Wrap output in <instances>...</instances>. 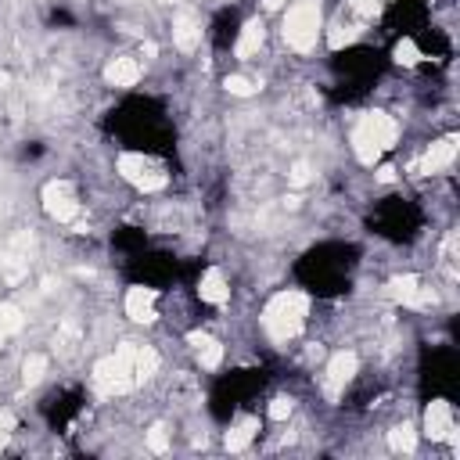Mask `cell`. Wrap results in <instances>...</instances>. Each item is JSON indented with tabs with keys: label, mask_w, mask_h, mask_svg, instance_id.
Wrapping results in <instances>:
<instances>
[{
	"label": "cell",
	"mask_w": 460,
	"mask_h": 460,
	"mask_svg": "<svg viewBox=\"0 0 460 460\" xmlns=\"http://www.w3.org/2000/svg\"><path fill=\"white\" fill-rule=\"evenodd\" d=\"M306 317H309V299L302 291H277L263 309V327L270 331L274 342H288L302 331Z\"/></svg>",
	"instance_id": "1"
},
{
	"label": "cell",
	"mask_w": 460,
	"mask_h": 460,
	"mask_svg": "<svg viewBox=\"0 0 460 460\" xmlns=\"http://www.w3.org/2000/svg\"><path fill=\"white\" fill-rule=\"evenodd\" d=\"M320 36V4L317 0H295L284 15V40L295 51H309Z\"/></svg>",
	"instance_id": "2"
},
{
	"label": "cell",
	"mask_w": 460,
	"mask_h": 460,
	"mask_svg": "<svg viewBox=\"0 0 460 460\" xmlns=\"http://www.w3.org/2000/svg\"><path fill=\"white\" fill-rule=\"evenodd\" d=\"M94 385L104 392V395H126L137 381H133V370H130V360L126 356H104L94 363Z\"/></svg>",
	"instance_id": "3"
},
{
	"label": "cell",
	"mask_w": 460,
	"mask_h": 460,
	"mask_svg": "<svg viewBox=\"0 0 460 460\" xmlns=\"http://www.w3.org/2000/svg\"><path fill=\"white\" fill-rule=\"evenodd\" d=\"M115 170H119V176H122V180H130V183L137 187V191H144V195L165 191V183H170V176L158 173V170H151L144 155H119Z\"/></svg>",
	"instance_id": "4"
},
{
	"label": "cell",
	"mask_w": 460,
	"mask_h": 460,
	"mask_svg": "<svg viewBox=\"0 0 460 460\" xmlns=\"http://www.w3.org/2000/svg\"><path fill=\"white\" fill-rule=\"evenodd\" d=\"M40 198H44L47 216L58 220V223H72V220L79 216V202H76V191H72L69 180H51Z\"/></svg>",
	"instance_id": "5"
},
{
	"label": "cell",
	"mask_w": 460,
	"mask_h": 460,
	"mask_svg": "<svg viewBox=\"0 0 460 460\" xmlns=\"http://www.w3.org/2000/svg\"><path fill=\"white\" fill-rule=\"evenodd\" d=\"M457 151H460V137L450 133V137H443V140H435L432 148H428V155L417 162L413 170H417V173H443V170H450V165H453Z\"/></svg>",
	"instance_id": "6"
},
{
	"label": "cell",
	"mask_w": 460,
	"mask_h": 460,
	"mask_svg": "<svg viewBox=\"0 0 460 460\" xmlns=\"http://www.w3.org/2000/svg\"><path fill=\"white\" fill-rule=\"evenodd\" d=\"M360 126L381 144V151L395 148V140H400V122H395L392 115H385V112H363L360 115Z\"/></svg>",
	"instance_id": "7"
},
{
	"label": "cell",
	"mask_w": 460,
	"mask_h": 460,
	"mask_svg": "<svg viewBox=\"0 0 460 460\" xmlns=\"http://www.w3.org/2000/svg\"><path fill=\"white\" fill-rule=\"evenodd\" d=\"M356 370H360L356 352H334L331 363H327V392H331V395H338L352 378H356Z\"/></svg>",
	"instance_id": "8"
},
{
	"label": "cell",
	"mask_w": 460,
	"mask_h": 460,
	"mask_svg": "<svg viewBox=\"0 0 460 460\" xmlns=\"http://www.w3.org/2000/svg\"><path fill=\"white\" fill-rule=\"evenodd\" d=\"M450 432H453V406L446 400L428 403V410H425V435L432 438V443H446Z\"/></svg>",
	"instance_id": "9"
},
{
	"label": "cell",
	"mask_w": 460,
	"mask_h": 460,
	"mask_svg": "<svg viewBox=\"0 0 460 460\" xmlns=\"http://www.w3.org/2000/svg\"><path fill=\"white\" fill-rule=\"evenodd\" d=\"M155 299H158V291L155 288H130L126 291V317L133 324H151L158 313H155Z\"/></svg>",
	"instance_id": "10"
},
{
	"label": "cell",
	"mask_w": 460,
	"mask_h": 460,
	"mask_svg": "<svg viewBox=\"0 0 460 460\" xmlns=\"http://www.w3.org/2000/svg\"><path fill=\"white\" fill-rule=\"evenodd\" d=\"M198 295H202V302H208V306H223L227 299H230V288H227V277H223V270H205L202 274V281H198Z\"/></svg>",
	"instance_id": "11"
},
{
	"label": "cell",
	"mask_w": 460,
	"mask_h": 460,
	"mask_svg": "<svg viewBox=\"0 0 460 460\" xmlns=\"http://www.w3.org/2000/svg\"><path fill=\"white\" fill-rule=\"evenodd\" d=\"M104 79H108L112 87H119V90H130L140 79V61L137 58H115L112 65L104 69Z\"/></svg>",
	"instance_id": "12"
},
{
	"label": "cell",
	"mask_w": 460,
	"mask_h": 460,
	"mask_svg": "<svg viewBox=\"0 0 460 460\" xmlns=\"http://www.w3.org/2000/svg\"><path fill=\"white\" fill-rule=\"evenodd\" d=\"M130 370H133V381L137 385L151 381L155 374H158V352L151 345H133V352H130Z\"/></svg>",
	"instance_id": "13"
},
{
	"label": "cell",
	"mask_w": 460,
	"mask_h": 460,
	"mask_svg": "<svg viewBox=\"0 0 460 460\" xmlns=\"http://www.w3.org/2000/svg\"><path fill=\"white\" fill-rule=\"evenodd\" d=\"M187 342L195 345L198 363H202V367L213 370V367H220V363H223V345L213 338V334H205V331H191V334H187Z\"/></svg>",
	"instance_id": "14"
},
{
	"label": "cell",
	"mask_w": 460,
	"mask_h": 460,
	"mask_svg": "<svg viewBox=\"0 0 460 460\" xmlns=\"http://www.w3.org/2000/svg\"><path fill=\"white\" fill-rule=\"evenodd\" d=\"M417 295H421V277L417 274H400L388 281V299L403 302V306H417Z\"/></svg>",
	"instance_id": "15"
},
{
	"label": "cell",
	"mask_w": 460,
	"mask_h": 460,
	"mask_svg": "<svg viewBox=\"0 0 460 460\" xmlns=\"http://www.w3.org/2000/svg\"><path fill=\"white\" fill-rule=\"evenodd\" d=\"M263 40H266V26L259 22V18H252V22H245V29H241V36H238V44H234V54H238V58H252V54H259Z\"/></svg>",
	"instance_id": "16"
},
{
	"label": "cell",
	"mask_w": 460,
	"mask_h": 460,
	"mask_svg": "<svg viewBox=\"0 0 460 460\" xmlns=\"http://www.w3.org/2000/svg\"><path fill=\"white\" fill-rule=\"evenodd\" d=\"M352 151H356V158L363 162V165H378L381 162V144L378 140H374L363 126H360V122H356V126H352Z\"/></svg>",
	"instance_id": "17"
},
{
	"label": "cell",
	"mask_w": 460,
	"mask_h": 460,
	"mask_svg": "<svg viewBox=\"0 0 460 460\" xmlns=\"http://www.w3.org/2000/svg\"><path fill=\"white\" fill-rule=\"evenodd\" d=\"M256 432H259V421H256V417H241V421L227 432V450H230V453L248 450V443L256 438Z\"/></svg>",
	"instance_id": "18"
},
{
	"label": "cell",
	"mask_w": 460,
	"mask_h": 460,
	"mask_svg": "<svg viewBox=\"0 0 460 460\" xmlns=\"http://www.w3.org/2000/svg\"><path fill=\"white\" fill-rule=\"evenodd\" d=\"M198 40H202V29H198L187 15H180L176 22H173V44H176L180 51H195Z\"/></svg>",
	"instance_id": "19"
},
{
	"label": "cell",
	"mask_w": 460,
	"mask_h": 460,
	"mask_svg": "<svg viewBox=\"0 0 460 460\" xmlns=\"http://www.w3.org/2000/svg\"><path fill=\"white\" fill-rule=\"evenodd\" d=\"M388 446L395 450V453H413L417 450V428L413 425H395L392 432H388Z\"/></svg>",
	"instance_id": "20"
},
{
	"label": "cell",
	"mask_w": 460,
	"mask_h": 460,
	"mask_svg": "<svg viewBox=\"0 0 460 460\" xmlns=\"http://www.w3.org/2000/svg\"><path fill=\"white\" fill-rule=\"evenodd\" d=\"M392 58H395V65H403V69H413V65H417V61H421L425 54H421V47H417V44H413L410 36H403L400 44H395Z\"/></svg>",
	"instance_id": "21"
},
{
	"label": "cell",
	"mask_w": 460,
	"mask_h": 460,
	"mask_svg": "<svg viewBox=\"0 0 460 460\" xmlns=\"http://www.w3.org/2000/svg\"><path fill=\"white\" fill-rule=\"evenodd\" d=\"M22 309L11 306V302H0V327H4V334H15V331H22Z\"/></svg>",
	"instance_id": "22"
},
{
	"label": "cell",
	"mask_w": 460,
	"mask_h": 460,
	"mask_svg": "<svg viewBox=\"0 0 460 460\" xmlns=\"http://www.w3.org/2000/svg\"><path fill=\"white\" fill-rule=\"evenodd\" d=\"M47 374V360L40 356V352H33V356H26V363H22V378H26V385H36L40 378Z\"/></svg>",
	"instance_id": "23"
},
{
	"label": "cell",
	"mask_w": 460,
	"mask_h": 460,
	"mask_svg": "<svg viewBox=\"0 0 460 460\" xmlns=\"http://www.w3.org/2000/svg\"><path fill=\"white\" fill-rule=\"evenodd\" d=\"M356 36H360V29H352V26H334V29L327 33V47H331V51H342V47H349Z\"/></svg>",
	"instance_id": "24"
},
{
	"label": "cell",
	"mask_w": 460,
	"mask_h": 460,
	"mask_svg": "<svg viewBox=\"0 0 460 460\" xmlns=\"http://www.w3.org/2000/svg\"><path fill=\"white\" fill-rule=\"evenodd\" d=\"M227 94H234V97H252L256 94V83L252 79H245V76H227Z\"/></svg>",
	"instance_id": "25"
},
{
	"label": "cell",
	"mask_w": 460,
	"mask_h": 460,
	"mask_svg": "<svg viewBox=\"0 0 460 460\" xmlns=\"http://www.w3.org/2000/svg\"><path fill=\"white\" fill-rule=\"evenodd\" d=\"M144 443H148L151 453H165V450H170V432H165L162 425H155L148 435H144Z\"/></svg>",
	"instance_id": "26"
},
{
	"label": "cell",
	"mask_w": 460,
	"mask_h": 460,
	"mask_svg": "<svg viewBox=\"0 0 460 460\" xmlns=\"http://www.w3.org/2000/svg\"><path fill=\"white\" fill-rule=\"evenodd\" d=\"M291 410H295V403H291L288 395H277V400L270 403V421H288Z\"/></svg>",
	"instance_id": "27"
},
{
	"label": "cell",
	"mask_w": 460,
	"mask_h": 460,
	"mask_svg": "<svg viewBox=\"0 0 460 460\" xmlns=\"http://www.w3.org/2000/svg\"><path fill=\"white\" fill-rule=\"evenodd\" d=\"M349 8L356 11V15H363V18H374V15L381 11V4H378V0H349Z\"/></svg>",
	"instance_id": "28"
},
{
	"label": "cell",
	"mask_w": 460,
	"mask_h": 460,
	"mask_svg": "<svg viewBox=\"0 0 460 460\" xmlns=\"http://www.w3.org/2000/svg\"><path fill=\"white\" fill-rule=\"evenodd\" d=\"M291 183H295V187H302V183H309V165H306V162H299V165H295V170H291Z\"/></svg>",
	"instance_id": "29"
},
{
	"label": "cell",
	"mask_w": 460,
	"mask_h": 460,
	"mask_svg": "<svg viewBox=\"0 0 460 460\" xmlns=\"http://www.w3.org/2000/svg\"><path fill=\"white\" fill-rule=\"evenodd\" d=\"M378 180L381 183H392L395 180V170H392V165H378Z\"/></svg>",
	"instance_id": "30"
},
{
	"label": "cell",
	"mask_w": 460,
	"mask_h": 460,
	"mask_svg": "<svg viewBox=\"0 0 460 460\" xmlns=\"http://www.w3.org/2000/svg\"><path fill=\"white\" fill-rule=\"evenodd\" d=\"M144 54H148V58H155V54H158V47L151 44V40H144Z\"/></svg>",
	"instance_id": "31"
},
{
	"label": "cell",
	"mask_w": 460,
	"mask_h": 460,
	"mask_svg": "<svg viewBox=\"0 0 460 460\" xmlns=\"http://www.w3.org/2000/svg\"><path fill=\"white\" fill-rule=\"evenodd\" d=\"M4 443H8V432H0V450H4Z\"/></svg>",
	"instance_id": "32"
},
{
	"label": "cell",
	"mask_w": 460,
	"mask_h": 460,
	"mask_svg": "<svg viewBox=\"0 0 460 460\" xmlns=\"http://www.w3.org/2000/svg\"><path fill=\"white\" fill-rule=\"evenodd\" d=\"M4 338H8V334H4V327H0V345H4Z\"/></svg>",
	"instance_id": "33"
}]
</instances>
